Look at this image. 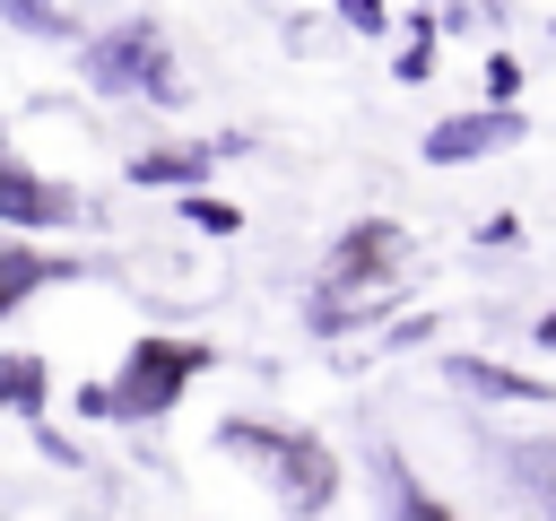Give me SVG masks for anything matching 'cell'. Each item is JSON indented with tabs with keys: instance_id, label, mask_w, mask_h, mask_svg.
Segmentation results:
<instances>
[{
	"instance_id": "1",
	"label": "cell",
	"mask_w": 556,
	"mask_h": 521,
	"mask_svg": "<svg viewBox=\"0 0 556 521\" xmlns=\"http://www.w3.org/2000/svg\"><path fill=\"white\" fill-rule=\"evenodd\" d=\"M208 365H217V347H208L200 330H139L113 373H96V382L70 391V408H78L87 425H156V417H174V408L191 399V382H200Z\"/></svg>"
},
{
	"instance_id": "2",
	"label": "cell",
	"mask_w": 556,
	"mask_h": 521,
	"mask_svg": "<svg viewBox=\"0 0 556 521\" xmlns=\"http://www.w3.org/2000/svg\"><path fill=\"white\" fill-rule=\"evenodd\" d=\"M208 443H217L226 460L261 469L287 521H321V512H339L348 469H339V443H330V434H313V425H278V417H243V408H235V417H217Z\"/></svg>"
},
{
	"instance_id": "3",
	"label": "cell",
	"mask_w": 556,
	"mask_h": 521,
	"mask_svg": "<svg viewBox=\"0 0 556 521\" xmlns=\"http://www.w3.org/2000/svg\"><path fill=\"white\" fill-rule=\"evenodd\" d=\"M78 78L96 96H130V104H156V113H182L191 104L182 96V69H174V43H165L156 17H122V26L87 35L78 43Z\"/></svg>"
},
{
	"instance_id": "4",
	"label": "cell",
	"mask_w": 556,
	"mask_h": 521,
	"mask_svg": "<svg viewBox=\"0 0 556 521\" xmlns=\"http://www.w3.org/2000/svg\"><path fill=\"white\" fill-rule=\"evenodd\" d=\"M408 260H417L408 226L382 217V208H365V217H348V226L321 243V260H313V295H391V287L408 278Z\"/></svg>"
},
{
	"instance_id": "5",
	"label": "cell",
	"mask_w": 556,
	"mask_h": 521,
	"mask_svg": "<svg viewBox=\"0 0 556 521\" xmlns=\"http://www.w3.org/2000/svg\"><path fill=\"white\" fill-rule=\"evenodd\" d=\"M87 217V200L52 174V165H26V156H0V234H26V243H43V234H70Z\"/></svg>"
},
{
	"instance_id": "6",
	"label": "cell",
	"mask_w": 556,
	"mask_h": 521,
	"mask_svg": "<svg viewBox=\"0 0 556 521\" xmlns=\"http://www.w3.org/2000/svg\"><path fill=\"white\" fill-rule=\"evenodd\" d=\"M530 139V113H495V104H460V113H443V122H426V139H417V156L426 165H486V156H513Z\"/></svg>"
},
{
	"instance_id": "7",
	"label": "cell",
	"mask_w": 556,
	"mask_h": 521,
	"mask_svg": "<svg viewBox=\"0 0 556 521\" xmlns=\"http://www.w3.org/2000/svg\"><path fill=\"white\" fill-rule=\"evenodd\" d=\"M434 373H443L460 399H486V408H547V399H556V373H521V365L478 356V347H443Z\"/></svg>"
},
{
	"instance_id": "8",
	"label": "cell",
	"mask_w": 556,
	"mask_h": 521,
	"mask_svg": "<svg viewBox=\"0 0 556 521\" xmlns=\"http://www.w3.org/2000/svg\"><path fill=\"white\" fill-rule=\"evenodd\" d=\"M217 139H148L130 165H122V182L130 191H174V200H191V191H208V174H217Z\"/></svg>"
},
{
	"instance_id": "9",
	"label": "cell",
	"mask_w": 556,
	"mask_h": 521,
	"mask_svg": "<svg viewBox=\"0 0 556 521\" xmlns=\"http://www.w3.org/2000/svg\"><path fill=\"white\" fill-rule=\"evenodd\" d=\"M70 278H87V260H78V252H52V243H26V234H0V321H9V313H26L35 295L70 287Z\"/></svg>"
},
{
	"instance_id": "10",
	"label": "cell",
	"mask_w": 556,
	"mask_h": 521,
	"mask_svg": "<svg viewBox=\"0 0 556 521\" xmlns=\"http://www.w3.org/2000/svg\"><path fill=\"white\" fill-rule=\"evenodd\" d=\"M391 313H400V295H304V330L321 347H339L356 330H391Z\"/></svg>"
},
{
	"instance_id": "11",
	"label": "cell",
	"mask_w": 556,
	"mask_h": 521,
	"mask_svg": "<svg viewBox=\"0 0 556 521\" xmlns=\"http://www.w3.org/2000/svg\"><path fill=\"white\" fill-rule=\"evenodd\" d=\"M374 478H382V512H391V521H469V512H460L452 495H434L400 452H382V460H374Z\"/></svg>"
},
{
	"instance_id": "12",
	"label": "cell",
	"mask_w": 556,
	"mask_h": 521,
	"mask_svg": "<svg viewBox=\"0 0 556 521\" xmlns=\"http://www.w3.org/2000/svg\"><path fill=\"white\" fill-rule=\"evenodd\" d=\"M0 399H9V417L43 425V408H52V356L43 347H9L0 356Z\"/></svg>"
},
{
	"instance_id": "13",
	"label": "cell",
	"mask_w": 556,
	"mask_h": 521,
	"mask_svg": "<svg viewBox=\"0 0 556 521\" xmlns=\"http://www.w3.org/2000/svg\"><path fill=\"white\" fill-rule=\"evenodd\" d=\"M434 52H443V17H434V0H417V9L400 17V43H391V78H400V87H426V78H434Z\"/></svg>"
},
{
	"instance_id": "14",
	"label": "cell",
	"mask_w": 556,
	"mask_h": 521,
	"mask_svg": "<svg viewBox=\"0 0 556 521\" xmlns=\"http://www.w3.org/2000/svg\"><path fill=\"white\" fill-rule=\"evenodd\" d=\"M330 17H339V35H356V43L400 35V9H391V0H330Z\"/></svg>"
},
{
	"instance_id": "15",
	"label": "cell",
	"mask_w": 556,
	"mask_h": 521,
	"mask_svg": "<svg viewBox=\"0 0 556 521\" xmlns=\"http://www.w3.org/2000/svg\"><path fill=\"white\" fill-rule=\"evenodd\" d=\"M174 217H182V226H200V234H243V208H235V200H217V191L174 200Z\"/></svg>"
},
{
	"instance_id": "16",
	"label": "cell",
	"mask_w": 556,
	"mask_h": 521,
	"mask_svg": "<svg viewBox=\"0 0 556 521\" xmlns=\"http://www.w3.org/2000/svg\"><path fill=\"white\" fill-rule=\"evenodd\" d=\"M478 104H495V113H521V52H486V96Z\"/></svg>"
},
{
	"instance_id": "17",
	"label": "cell",
	"mask_w": 556,
	"mask_h": 521,
	"mask_svg": "<svg viewBox=\"0 0 556 521\" xmlns=\"http://www.w3.org/2000/svg\"><path fill=\"white\" fill-rule=\"evenodd\" d=\"M469 243H478V252H513V243H521V217H513V208H495V217H478V234H469Z\"/></svg>"
},
{
	"instance_id": "18",
	"label": "cell",
	"mask_w": 556,
	"mask_h": 521,
	"mask_svg": "<svg viewBox=\"0 0 556 521\" xmlns=\"http://www.w3.org/2000/svg\"><path fill=\"white\" fill-rule=\"evenodd\" d=\"M26 434H35V452H43L52 469H78V460H87V452H78V443H70V434H61L52 417H43V425H26Z\"/></svg>"
},
{
	"instance_id": "19",
	"label": "cell",
	"mask_w": 556,
	"mask_h": 521,
	"mask_svg": "<svg viewBox=\"0 0 556 521\" xmlns=\"http://www.w3.org/2000/svg\"><path fill=\"white\" fill-rule=\"evenodd\" d=\"M426 339H434V313H408V321L382 330V347H426Z\"/></svg>"
},
{
	"instance_id": "20",
	"label": "cell",
	"mask_w": 556,
	"mask_h": 521,
	"mask_svg": "<svg viewBox=\"0 0 556 521\" xmlns=\"http://www.w3.org/2000/svg\"><path fill=\"white\" fill-rule=\"evenodd\" d=\"M434 17H443V35H469V17H486V0H434Z\"/></svg>"
},
{
	"instance_id": "21",
	"label": "cell",
	"mask_w": 556,
	"mask_h": 521,
	"mask_svg": "<svg viewBox=\"0 0 556 521\" xmlns=\"http://www.w3.org/2000/svg\"><path fill=\"white\" fill-rule=\"evenodd\" d=\"M530 339H539V347H547V356H556V304H547V313H539V321H530Z\"/></svg>"
},
{
	"instance_id": "22",
	"label": "cell",
	"mask_w": 556,
	"mask_h": 521,
	"mask_svg": "<svg viewBox=\"0 0 556 521\" xmlns=\"http://www.w3.org/2000/svg\"><path fill=\"white\" fill-rule=\"evenodd\" d=\"M547 35H556V17H547Z\"/></svg>"
}]
</instances>
